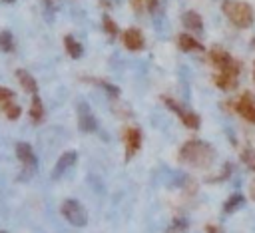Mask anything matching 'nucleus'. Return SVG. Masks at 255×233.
Returning <instances> with one entry per match:
<instances>
[{"mask_svg": "<svg viewBox=\"0 0 255 233\" xmlns=\"http://www.w3.org/2000/svg\"><path fill=\"white\" fill-rule=\"evenodd\" d=\"M104 30H106V32H108V36H112V38L118 34V24H116L108 14L104 16Z\"/></svg>", "mask_w": 255, "mask_h": 233, "instance_id": "nucleus-22", "label": "nucleus"}, {"mask_svg": "<svg viewBox=\"0 0 255 233\" xmlns=\"http://www.w3.org/2000/svg\"><path fill=\"white\" fill-rule=\"evenodd\" d=\"M0 233H6V231H0Z\"/></svg>", "mask_w": 255, "mask_h": 233, "instance_id": "nucleus-30", "label": "nucleus"}, {"mask_svg": "<svg viewBox=\"0 0 255 233\" xmlns=\"http://www.w3.org/2000/svg\"><path fill=\"white\" fill-rule=\"evenodd\" d=\"M60 209H62V215H64L74 227H84V225L88 223V213H86V209H84V205H82L80 201H76V199H66Z\"/></svg>", "mask_w": 255, "mask_h": 233, "instance_id": "nucleus-4", "label": "nucleus"}, {"mask_svg": "<svg viewBox=\"0 0 255 233\" xmlns=\"http://www.w3.org/2000/svg\"><path fill=\"white\" fill-rule=\"evenodd\" d=\"M209 60H211V64H213L217 70H223V68H227V66H231V64L237 62V60H235L227 50H223L221 46H213V48L209 50Z\"/></svg>", "mask_w": 255, "mask_h": 233, "instance_id": "nucleus-8", "label": "nucleus"}, {"mask_svg": "<svg viewBox=\"0 0 255 233\" xmlns=\"http://www.w3.org/2000/svg\"><path fill=\"white\" fill-rule=\"evenodd\" d=\"M16 155H18V159L22 161V165L26 167V171H32V169H36V155H34V151H32V147H30V143H26V141H20V143H16Z\"/></svg>", "mask_w": 255, "mask_h": 233, "instance_id": "nucleus-9", "label": "nucleus"}, {"mask_svg": "<svg viewBox=\"0 0 255 233\" xmlns=\"http://www.w3.org/2000/svg\"><path fill=\"white\" fill-rule=\"evenodd\" d=\"M165 104H167V108H169V110H173V112L177 114V117L183 121V125H185V127H189V129H197V127L201 125V119H199V116H197L195 112L181 108V106H179L177 102H173L171 98H165Z\"/></svg>", "mask_w": 255, "mask_h": 233, "instance_id": "nucleus-6", "label": "nucleus"}, {"mask_svg": "<svg viewBox=\"0 0 255 233\" xmlns=\"http://www.w3.org/2000/svg\"><path fill=\"white\" fill-rule=\"evenodd\" d=\"M16 76H18V80H20V84H22V88H24L26 92L38 94V84H36V80L32 78V74H28L26 70H18Z\"/></svg>", "mask_w": 255, "mask_h": 233, "instance_id": "nucleus-15", "label": "nucleus"}, {"mask_svg": "<svg viewBox=\"0 0 255 233\" xmlns=\"http://www.w3.org/2000/svg\"><path fill=\"white\" fill-rule=\"evenodd\" d=\"M4 2H8V4H10V2H14V0H4Z\"/></svg>", "mask_w": 255, "mask_h": 233, "instance_id": "nucleus-29", "label": "nucleus"}, {"mask_svg": "<svg viewBox=\"0 0 255 233\" xmlns=\"http://www.w3.org/2000/svg\"><path fill=\"white\" fill-rule=\"evenodd\" d=\"M122 40H124V46L131 52H137L143 48V34L137 30V28H128L124 34H122Z\"/></svg>", "mask_w": 255, "mask_h": 233, "instance_id": "nucleus-10", "label": "nucleus"}, {"mask_svg": "<svg viewBox=\"0 0 255 233\" xmlns=\"http://www.w3.org/2000/svg\"><path fill=\"white\" fill-rule=\"evenodd\" d=\"M78 125L86 133H92L98 127V121H96V117H94V114H92V110H90V106L86 102H82L78 106Z\"/></svg>", "mask_w": 255, "mask_h": 233, "instance_id": "nucleus-7", "label": "nucleus"}, {"mask_svg": "<svg viewBox=\"0 0 255 233\" xmlns=\"http://www.w3.org/2000/svg\"><path fill=\"white\" fill-rule=\"evenodd\" d=\"M241 161L247 165V169H251L255 173V149L253 147H247L241 151Z\"/></svg>", "mask_w": 255, "mask_h": 233, "instance_id": "nucleus-20", "label": "nucleus"}, {"mask_svg": "<svg viewBox=\"0 0 255 233\" xmlns=\"http://www.w3.org/2000/svg\"><path fill=\"white\" fill-rule=\"evenodd\" d=\"M139 143H141V133L137 127H128L126 129V157L129 159L137 149H139Z\"/></svg>", "mask_w": 255, "mask_h": 233, "instance_id": "nucleus-12", "label": "nucleus"}, {"mask_svg": "<svg viewBox=\"0 0 255 233\" xmlns=\"http://www.w3.org/2000/svg\"><path fill=\"white\" fill-rule=\"evenodd\" d=\"M12 98H14V92H12V90H8V88H2V86H0V104L10 102Z\"/></svg>", "mask_w": 255, "mask_h": 233, "instance_id": "nucleus-23", "label": "nucleus"}, {"mask_svg": "<svg viewBox=\"0 0 255 233\" xmlns=\"http://www.w3.org/2000/svg\"><path fill=\"white\" fill-rule=\"evenodd\" d=\"M2 106V110H4V114H6V117L8 119H18V116H20V108L10 100V102H4V104H0Z\"/></svg>", "mask_w": 255, "mask_h": 233, "instance_id": "nucleus-21", "label": "nucleus"}, {"mask_svg": "<svg viewBox=\"0 0 255 233\" xmlns=\"http://www.w3.org/2000/svg\"><path fill=\"white\" fill-rule=\"evenodd\" d=\"M251 46H253V50H255V38H253V40H251Z\"/></svg>", "mask_w": 255, "mask_h": 233, "instance_id": "nucleus-28", "label": "nucleus"}, {"mask_svg": "<svg viewBox=\"0 0 255 233\" xmlns=\"http://www.w3.org/2000/svg\"><path fill=\"white\" fill-rule=\"evenodd\" d=\"M239 72H241V62L237 60L235 64H231V66H227V68L217 70V74L213 76V82H215V86H217L219 90L231 92V90H235L237 84H239Z\"/></svg>", "mask_w": 255, "mask_h": 233, "instance_id": "nucleus-3", "label": "nucleus"}, {"mask_svg": "<svg viewBox=\"0 0 255 233\" xmlns=\"http://www.w3.org/2000/svg\"><path fill=\"white\" fill-rule=\"evenodd\" d=\"M233 110L247 121L255 123V94L251 92H243L239 96V100L233 104Z\"/></svg>", "mask_w": 255, "mask_h": 233, "instance_id": "nucleus-5", "label": "nucleus"}, {"mask_svg": "<svg viewBox=\"0 0 255 233\" xmlns=\"http://www.w3.org/2000/svg\"><path fill=\"white\" fill-rule=\"evenodd\" d=\"M249 197H251V199L255 201V179H253V181L249 183Z\"/></svg>", "mask_w": 255, "mask_h": 233, "instance_id": "nucleus-24", "label": "nucleus"}, {"mask_svg": "<svg viewBox=\"0 0 255 233\" xmlns=\"http://www.w3.org/2000/svg\"><path fill=\"white\" fill-rule=\"evenodd\" d=\"M181 22L189 32H201L203 30V18L195 10H187L181 14Z\"/></svg>", "mask_w": 255, "mask_h": 233, "instance_id": "nucleus-13", "label": "nucleus"}, {"mask_svg": "<svg viewBox=\"0 0 255 233\" xmlns=\"http://www.w3.org/2000/svg\"><path fill=\"white\" fill-rule=\"evenodd\" d=\"M74 161H76V151H64V153L58 157V161H56V167H54V171H52V177H54V179L62 177V175L74 165Z\"/></svg>", "mask_w": 255, "mask_h": 233, "instance_id": "nucleus-11", "label": "nucleus"}, {"mask_svg": "<svg viewBox=\"0 0 255 233\" xmlns=\"http://www.w3.org/2000/svg\"><path fill=\"white\" fill-rule=\"evenodd\" d=\"M177 46L183 52H201L203 50V44L199 40H195L191 34H179L177 36Z\"/></svg>", "mask_w": 255, "mask_h": 233, "instance_id": "nucleus-14", "label": "nucleus"}, {"mask_svg": "<svg viewBox=\"0 0 255 233\" xmlns=\"http://www.w3.org/2000/svg\"><path fill=\"white\" fill-rule=\"evenodd\" d=\"M64 46H66V50H68V54L72 56V58H80L82 54H84V48H82V44L74 38V36H64Z\"/></svg>", "mask_w": 255, "mask_h": 233, "instance_id": "nucleus-17", "label": "nucleus"}, {"mask_svg": "<svg viewBox=\"0 0 255 233\" xmlns=\"http://www.w3.org/2000/svg\"><path fill=\"white\" fill-rule=\"evenodd\" d=\"M147 0H133V4H135V8H141L143 4H145Z\"/></svg>", "mask_w": 255, "mask_h": 233, "instance_id": "nucleus-25", "label": "nucleus"}, {"mask_svg": "<svg viewBox=\"0 0 255 233\" xmlns=\"http://www.w3.org/2000/svg\"><path fill=\"white\" fill-rule=\"evenodd\" d=\"M215 159V149L211 147V143L201 141V139H189L181 145L179 149V161L197 169H205L213 163Z\"/></svg>", "mask_w": 255, "mask_h": 233, "instance_id": "nucleus-1", "label": "nucleus"}, {"mask_svg": "<svg viewBox=\"0 0 255 233\" xmlns=\"http://www.w3.org/2000/svg\"><path fill=\"white\" fill-rule=\"evenodd\" d=\"M0 50L2 52H12L14 50V38L10 30H2L0 32Z\"/></svg>", "mask_w": 255, "mask_h": 233, "instance_id": "nucleus-19", "label": "nucleus"}, {"mask_svg": "<svg viewBox=\"0 0 255 233\" xmlns=\"http://www.w3.org/2000/svg\"><path fill=\"white\" fill-rule=\"evenodd\" d=\"M30 117L34 121H40L44 117V106H42V100L38 94H32V106H30Z\"/></svg>", "mask_w": 255, "mask_h": 233, "instance_id": "nucleus-18", "label": "nucleus"}, {"mask_svg": "<svg viewBox=\"0 0 255 233\" xmlns=\"http://www.w3.org/2000/svg\"><path fill=\"white\" fill-rule=\"evenodd\" d=\"M243 203H245V195L239 193V191H235V193H231L229 199L223 203V211H225V213H233V211H237Z\"/></svg>", "mask_w": 255, "mask_h": 233, "instance_id": "nucleus-16", "label": "nucleus"}, {"mask_svg": "<svg viewBox=\"0 0 255 233\" xmlns=\"http://www.w3.org/2000/svg\"><path fill=\"white\" fill-rule=\"evenodd\" d=\"M253 82H255V62H253Z\"/></svg>", "mask_w": 255, "mask_h": 233, "instance_id": "nucleus-27", "label": "nucleus"}, {"mask_svg": "<svg viewBox=\"0 0 255 233\" xmlns=\"http://www.w3.org/2000/svg\"><path fill=\"white\" fill-rule=\"evenodd\" d=\"M221 12L227 16V20L237 26V28H249L255 22V12L253 6L245 0H223L221 2Z\"/></svg>", "mask_w": 255, "mask_h": 233, "instance_id": "nucleus-2", "label": "nucleus"}, {"mask_svg": "<svg viewBox=\"0 0 255 233\" xmlns=\"http://www.w3.org/2000/svg\"><path fill=\"white\" fill-rule=\"evenodd\" d=\"M207 233H219V229H217V227H211V225H209V227H207Z\"/></svg>", "mask_w": 255, "mask_h": 233, "instance_id": "nucleus-26", "label": "nucleus"}]
</instances>
